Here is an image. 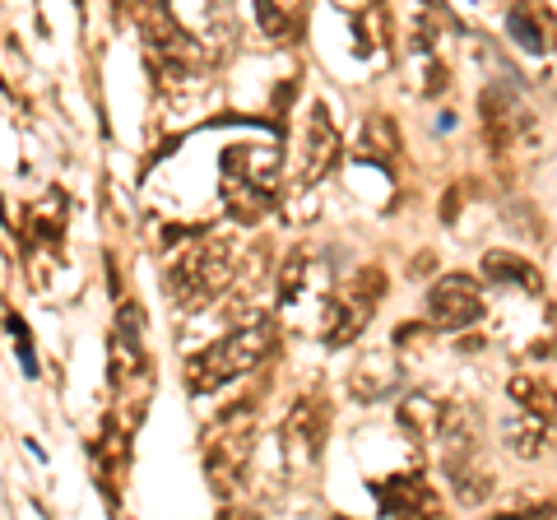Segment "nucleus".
Wrapping results in <instances>:
<instances>
[{"label": "nucleus", "instance_id": "1", "mask_svg": "<svg viewBox=\"0 0 557 520\" xmlns=\"http://www.w3.org/2000/svg\"><path fill=\"white\" fill-rule=\"evenodd\" d=\"M270 344H274V325H270L265 317L251 321V325H237V331H228L219 344H209L205 354L190 358V368H186L190 395H209V391L228 386L233 376L251 372L256 362L270 354Z\"/></svg>", "mask_w": 557, "mask_h": 520}, {"label": "nucleus", "instance_id": "2", "mask_svg": "<svg viewBox=\"0 0 557 520\" xmlns=\"http://www.w3.org/2000/svg\"><path fill=\"white\" fill-rule=\"evenodd\" d=\"M437 437H442V465H446L450 488H456L465 507H479L493 493V479H487V465H483V442H479V413L446 409Z\"/></svg>", "mask_w": 557, "mask_h": 520}, {"label": "nucleus", "instance_id": "3", "mask_svg": "<svg viewBox=\"0 0 557 520\" xmlns=\"http://www.w3.org/2000/svg\"><path fill=\"white\" fill-rule=\"evenodd\" d=\"M233 265H237V256H233L228 242L205 237V242H196V247H186V251L172 256V265L163 270V280H168L172 298H177L182 307H205V302H214L219 293L228 288Z\"/></svg>", "mask_w": 557, "mask_h": 520}, {"label": "nucleus", "instance_id": "4", "mask_svg": "<svg viewBox=\"0 0 557 520\" xmlns=\"http://www.w3.org/2000/svg\"><path fill=\"white\" fill-rule=\"evenodd\" d=\"M507 395H511V413H507V423H502L507 446L516 450L520 460L544 456L553 432H557V395H553V386L548 381H539V376H516Z\"/></svg>", "mask_w": 557, "mask_h": 520}, {"label": "nucleus", "instance_id": "5", "mask_svg": "<svg viewBox=\"0 0 557 520\" xmlns=\"http://www.w3.org/2000/svg\"><path fill=\"white\" fill-rule=\"evenodd\" d=\"M381 274L376 270H358L354 274V284H344L335 288L325 298V339L330 344H348L362 325L372 321V311H376V298H381Z\"/></svg>", "mask_w": 557, "mask_h": 520}, {"label": "nucleus", "instance_id": "6", "mask_svg": "<svg viewBox=\"0 0 557 520\" xmlns=\"http://www.w3.org/2000/svg\"><path fill=\"white\" fill-rule=\"evenodd\" d=\"M428 317L442 331H469L483 317V288L474 274H442L428 293Z\"/></svg>", "mask_w": 557, "mask_h": 520}, {"label": "nucleus", "instance_id": "7", "mask_svg": "<svg viewBox=\"0 0 557 520\" xmlns=\"http://www.w3.org/2000/svg\"><path fill=\"white\" fill-rule=\"evenodd\" d=\"M135 381H149V354H145V311L131 302L121 307L112 335V386L116 395H126Z\"/></svg>", "mask_w": 557, "mask_h": 520}, {"label": "nucleus", "instance_id": "8", "mask_svg": "<svg viewBox=\"0 0 557 520\" xmlns=\"http://www.w3.org/2000/svg\"><path fill=\"white\" fill-rule=\"evenodd\" d=\"M321 437H325L321 400H298L284 419V456L293 470H311V465L321 460Z\"/></svg>", "mask_w": 557, "mask_h": 520}, {"label": "nucleus", "instance_id": "9", "mask_svg": "<svg viewBox=\"0 0 557 520\" xmlns=\"http://www.w3.org/2000/svg\"><path fill=\"white\" fill-rule=\"evenodd\" d=\"M339 163V135H335V121H330V108L317 102L307 112V149H302V182H321L330 177Z\"/></svg>", "mask_w": 557, "mask_h": 520}, {"label": "nucleus", "instance_id": "10", "mask_svg": "<svg viewBox=\"0 0 557 520\" xmlns=\"http://www.w3.org/2000/svg\"><path fill=\"white\" fill-rule=\"evenodd\" d=\"M376 502L386 516H423V511H437V497H432V488L423 479H391V488H381L376 483Z\"/></svg>", "mask_w": 557, "mask_h": 520}, {"label": "nucleus", "instance_id": "11", "mask_svg": "<svg viewBox=\"0 0 557 520\" xmlns=\"http://www.w3.org/2000/svg\"><path fill=\"white\" fill-rule=\"evenodd\" d=\"M256 20L274 42H298L307 24V0H256Z\"/></svg>", "mask_w": 557, "mask_h": 520}, {"label": "nucleus", "instance_id": "12", "mask_svg": "<svg viewBox=\"0 0 557 520\" xmlns=\"http://www.w3.org/2000/svg\"><path fill=\"white\" fill-rule=\"evenodd\" d=\"M507 33H511V42L520 51H530V57H544L548 51V33L534 20V5H511L507 10Z\"/></svg>", "mask_w": 557, "mask_h": 520}, {"label": "nucleus", "instance_id": "13", "mask_svg": "<svg viewBox=\"0 0 557 520\" xmlns=\"http://www.w3.org/2000/svg\"><path fill=\"white\" fill-rule=\"evenodd\" d=\"M395 145H399V131H395V121H386V116H372L368 121V131H362V159L368 163H381V168H391V159H395Z\"/></svg>", "mask_w": 557, "mask_h": 520}, {"label": "nucleus", "instance_id": "14", "mask_svg": "<svg viewBox=\"0 0 557 520\" xmlns=\"http://www.w3.org/2000/svg\"><path fill=\"white\" fill-rule=\"evenodd\" d=\"M483 270L493 274V280H502V284H525V288L539 284V280H534V270L525 265V260H516V256H507V251H487Z\"/></svg>", "mask_w": 557, "mask_h": 520}, {"label": "nucleus", "instance_id": "15", "mask_svg": "<svg viewBox=\"0 0 557 520\" xmlns=\"http://www.w3.org/2000/svg\"><path fill=\"white\" fill-rule=\"evenodd\" d=\"M10 335H14V349H20L24 376H38V358H33V344H28V325L20 317H10Z\"/></svg>", "mask_w": 557, "mask_h": 520}]
</instances>
